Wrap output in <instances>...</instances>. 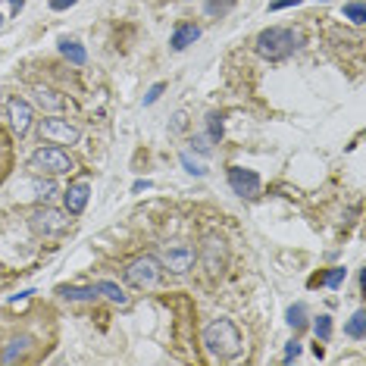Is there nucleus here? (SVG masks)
Returning <instances> with one entry per match:
<instances>
[{"label":"nucleus","instance_id":"obj_1","mask_svg":"<svg viewBox=\"0 0 366 366\" xmlns=\"http://www.w3.org/2000/svg\"><path fill=\"white\" fill-rule=\"evenodd\" d=\"M203 347L216 360H235L238 354H241L244 341L232 319H213V323L203 329Z\"/></svg>","mask_w":366,"mask_h":366},{"label":"nucleus","instance_id":"obj_2","mask_svg":"<svg viewBox=\"0 0 366 366\" xmlns=\"http://www.w3.org/2000/svg\"><path fill=\"white\" fill-rule=\"evenodd\" d=\"M298 48H301V34L294 32V28H282V26L263 28V32L257 34V41H254V50L270 63L288 60Z\"/></svg>","mask_w":366,"mask_h":366},{"label":"nucleus","instance_id":"obj_3","mask_svg":"<svg viewBox=\"0 0 366 366\" xmlns=\"http://www.w3.org/2000/svg\"><path fill=\"white\" fill-rule=\"evenodd\" d=\"M28 166H32L38 176H66V172H72V156H69L66 148H60V144H48V148L34 150Z\"/></svg>","mask_w":366,"mask_h":366},{"label":"nucleus","instance_id":"obj_4","mask_svg":"<svg viewBox=\"0 0 366 366\" xmlns=\"http://www.w3.org/2000/svg\"><path fill=\"white\" fill-rule=\"evenodd\" d=\"M122 276H125V282H129L132 288H154V285H160V278H163V266L154 254H144V257L132 260Z\"/></svg>","mask_w":366,"mask_h":366},{"label":"nucleus","instance_id":"obj_5","mask_svg":"<svg viewBox=\"0 0 366 366\" xmlns=\"http://www.w3.org/2000/svg\"><path fill=\"white\" fill-rule=\"evenodd\" d=\"M28 225H32L34 235H44V238H57L63 235V232L69 229V213L66 210H57V207H38V210H32V216H28Z\"/></svg>","mask_w":366,"mask_h":366},{"label":"nucleus","instance_id":"obj_6","mask_svg":"<svg viewBox=\"0 0 366 366\" xmlns=\"http://www.w3.org/2000/svg\"><path fill=\"white\" fill-rule=\"evenodd\" d=\"M156 260H160L163 270L176 272V276H185V272L194 266L197 251L191 247V244H185V241H170V244H163V247H160Z\"/></svg>","mask_w":366,"mask_h":366},{"label":"nucleus","instance_id":"obj_7","mask_svg":"<svg viewBox=\"0 0 366 366\" xmlns=\"http://www.w3.org/2000/svg\"><path fill=\"white\" fill-rule=\"evenodd\" d=\"M197 260L207 270V276H223L225 260H229V247H225V241L219 235H207L201 244V251H197Z\"/></svg>","mask_w":366,"mask_h":366},{"label":"nucleus","instance_id":"obj_8","mask_svg":"<svg viewBox=\"0 0 366 366\" xmlns=\"http://www.w3.org/2000/svg\"><path fill=\"white\" fill-rule=\"evenodd\" d=\"M41 138L48 144H60V148H72V144H79L81 132L79 125H72L69 119H60V116H48V119H41Z\"/></svg>","mask_w":366,"mask_h":366},{"label":"nucleus","instance_id":"obj_9","mask_svg":"<svg viewBox=\"0 0 366 366\" xmlns=\"http://www.w3.org/2000/svg\"><path fill=\"white\" fill-rule=\"evenodd\" d=\"M229 185L238 197H257L260 194V176L244 166H229Z\"/></svg>","mask_w":366,"mask_h":366},{"label":"nucleus","instance_id":"obj_10","mask_svg":"<svg viewBox=\"0 0 366 366\" xmlns=\"http://www.w3.org/2000/svg\"><path fill=\"white\" fill-rule=\"evenodd\" d=\"M7 113H10V125H13L16 135H28V129H32V119H34V107L28 101H22V97H10L7 101Z\"/></svg>","mask_w":366,"mask_h":366},{"label":"nucleus","instance_id":"obj_11","mask_svg":"<svg viewBox=\"0 0 366 366\" xmlns=\"http://www.w3.org/2000/svg\"><path fill=\"white\" fill-rule=\"evenodd\" d=\"M88 197H91V185L88 182H72L66 191H63V207H66L69 216H79L85 213L88 207Z\"/></svg>","mask_w":366,"mask_h":366},{"label":"nucleus","instance_id":"obj_12","mask_svg":"<svg viewBox=\"0 0 366 366\" xmlns=\"http://www.w3.org/2000/svg\"><path fill=\"white\" fill-rule=\"evenodd\" d=\"M32 97H34V103H38L44 113H60V110L66 107V97H63L60 91L48 88V85H34V88H32Z\"/></svg>","mask_w":366,"mask_h":366},{"label":"nucleus","instance_id":"obj_13","mask_svg":"<svg viewBox=\"0 0 366 366\" xmlns=\"http://www.w3.org/2000/svg\"><path fill=\"white\" fill-rule=\"evenodd\" d=\"M197 38H201V28H197L194 22H182V26H176L170 44H172V50H185V48H191Z\"/></svg>","mask_w":366,"mask_h":366},{"label":"nucleus","instance_id":"obj_14","mask_svg":"<svg viewBox=\"0 0 366 366\" xmlns=\"http://www.w3.org/2000/svg\"><path fill=\"white\" fill-rule=\"evenodd\" d=\"M60 54L66 57L72 66H85V60H88V54H85V48H81L79 41H69V38H63L60 41Z\"/></svg>","mask_w":366,"mask_h":366},{"label":"nucleus","instance_id":"obj_15","mask_svg":"<svg viewBox=\"0 0 366 366\" xmlns=\"http://www.w3.org/2000/svg\"><path fill=\"white\" fill-rule=\"evenodd\" d=\"M94 288H97V294H103L107 301H113L116 307H129V294L122 292L116 282H97Z\"/></svg>","mask_w":366,"mask_h":366},{"label":"nucleus","instance_id":"obj_16","mask_svg":"<svg viewBox=\"0 0 366 366\" xmlns=\"http://www.w3.org/2000/svg\"><path fill=\"white\" fill-rule=\"evenodd\" d=\"M345 335H347V338H354V341H360V338L366 335V313H363V310H357L351 319H347Z\"/></svg>","mask_w":366,"mask_h":366},{"label":"nucleus","instance_id":"obj_17","mask_svg":"<svg viewBox=\"0 0 366 366\" xmlns=\"http://www.w3.org/2000/svg\"><path fill=\"white\" fill-rule=\"evenodd\" d=\"M60 298H66V301H94L97 298V288L91 285V288H69V285H63L60 288Z\"/></svg>","mask_w":366,"mask_h":366},{"label":"nucleus","instance_id":"obj_18","mask_svg":"<svg viewBox=\"0 0 366 366\" xmlns=\"http://www.w3.org/2000/svg\"><path fill=\"white\" fill-rule=\"evenodd\" d=\"M34 194H38V201H44L48 203L50 197H57V182H54V176L50 179H34Z\"/></svg>","mask_w":366,"mask_h":366},{"label":"nucleus","instance_id":"obj_19","mask_svg":"<svg viewBox=\"0 0 366 366\" xmlns=\"http://www.w3.org/2000/svg\"><path fill=\"white\" fill-rule=\"evenodd\" d=\"M28 345H32V338H28V335H22V338L10 341V347L3 351V363H13V360L19 357V354H26V347H28Z\"/></svg>","mask_w":366,"mask_h":366},{"label":"nucleus","instance_id":"obj_20","mask_svg":"<svg viewBox=\"0 0 366 366\" xmlns=\"http://www.w3.org/2000/svg\"><path fill=\"white\" fill-rule=\"evenodd\" d=\"M345 19H351L354 26H363V22H366V7L360 3V0H354V3H345Z\"/></svg>","mask_w":366,"mask_h":366},{"label":"nucleus","instance_id":"obj_21","mask_svg":"<svg viewBox=\"0 0 366 366\" xmlns=\"http://www.w3.org/2000/svg\"><path fill=\"white\" fill-rule=\"evenodd\" d=\"M288 325H292V329H304L307 325V307L304 304H294L292 310H288Z\"/></svg>","mask_w":366,"mask_h":366},{"label":"nucleus","instance_id":"obj_22","mask_svg":"<svg viewBox=\"0 0 366 366\" xmlns=\"http://www.w3.org/2000/svg\"><path fill=\"white\" fill-rule=\"evenodd\" d=\"M207 138H210V141L223 138V116H216V113L207 116Z\"/></svg>","mask_w":366,"mask_h":366},{"label":"nucleus","instance_id":"obj_23","mask_svg":"<svg viewBox=\"0 0 366 366\" xmlns=\"http://www.w3.org/2000/svg\"><path fill=\"white\" fill-rule=\"evenodd\" d=\"M313 332H316L319 341H329V338H332V319H329V316H319L316 323H313Z\"/></svg>","mask_w":366,"mask_h":366},{"label":"nucleus","instance_id":"obj_24","mask_svg":"<svg viewBox=\"0 0 366 366\" xmlns=\"http://www.w3.org/2000/svg\"><path fill=\"white\" fill-rule=\"evenodd\" d=\"M232 7H235V0H207V13L210 16H225L232 13Z\"/></svg>","mask_w":366,"mask_h":366},{"label":"nucleus","instance_id":"obj_25","mask_svg":"<svg viewBox=\"0 0 366 366\" xmlns=\"http://www.w3.org/2000/svg\"><path fill=\"white\" fill-rule=\"evenodd\" d=\"M182 166L191 172V176H207V170H203L197 160H191V154H182Z\"/></svg>","mask_w":366,"mask_h":366},{"label":"nucleus","instance_id":"obj_26","mask_svg":"<svg viewBox=\"0 0 366 366\" xmlns=\"http://www.w3.org/2000/svg\"><path fill=\"white\" fill-rule=\"evenodd\" d=\"M163 91H166V85H163V81H156L154 88H150L148 94H144V107H150V103H156V101H160V94H163Z\"/></svg>","mask_w":366,"mask_h":366},{"label":"nucleus","instance_id":"obj_27","mask_svg":"<svg viewBox=\"0 0 366 366\" xmlns=\"http://www.w3.org/2000/svg\"><path fill=\"white\" fill-rule=\"evenodd\" d=\"M323 282L329 285V288H338V285L345 282V270H332V272H329V276L323 278Z\"/></svg>","mask_w":366,"mask_h":366},{"label":"nucleus","instance_id":"obj_28","mask_svg":"<svg viewBox=\"0 0 366 366\" xmlns=\"http://www.w3.org/2000/svg\"><path fill=\"white\" fill-rule=\"evenodd\" d=\"M301 357V341H288V347H285V363H292V360Z\"/></svg>","mask_w":366,"mask_h":366},{"label":"nucleus","instance_id":"obj_29","mask_svg":"<svg viewBox=\"0 0 366 366\" xmlns=\"http://www.w3.org/2000/svg\"><path fill=\"white\" fill-rule=\"evenodd\" d=\"M79 0H50V10L54 13H63V10H69V7H75Z\"/></svg>","mask_w":366,"mask_h":366},{"label":"nucleus","instance_id":"obj_30","mask_svg":"<svg viewBox=\"0 0 366 366\" xmlns=\"http://www.w3.org/2000/svg\"><path fill=\"white\" fill-rule=\"evenodd\" d=\"M298 3H301V0H272V3H270V10H272V13H276V10H285V7H298Z\"/></svg>","mask_w":366,"mask_h":366},{"label":"nucleus","instance_id":"obj_31","mask_svg":"<svg viewBox=\"0 0 366 366\" xmlns=\"http://www.w3.org/2000/svg\"><path fill=\"white\" fill-rule=\"evenodd\" d=\"M148 188H150L148 179H144V182H135V185H132V191H135V194H138V191H148Z\"/></svg>","mask_w":366,"mask_h":366},{"label":"nucleus","instance_id":"obj_32","mask_svg":"<svg viewBox=\"0 0 366 366\" xmlns=\"http://www.w3.org/2000/svg\"><path fill=\"white\" fill-rule=\"evenodd\" d=\"M22 10V0H13V13H19Z\"/></svg>","mask_w":366,"mask_h":366},{"label":"nucleus","instance_id":"obj_33","mask_svg":"<svg viewBox=\"0 0 366 366\" xmlns=\"http://www.w3.org/2000/svg\"><path fill=\"white\" fill-rule=\"evenodd\" d=\"M3 19H7V16H3V13H0V28H3Z\"/></svg>","mask_w":366,"mask_h":366}]
</instances>
